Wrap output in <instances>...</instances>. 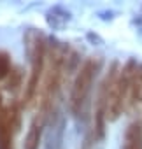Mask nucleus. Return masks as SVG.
Instances as JSON below:
<instances>
[{"instance_id": "1", "label": "nucleus", "mask_w": 142, "mask_h": 149, "mask_svg": "<svg viewBox=\"0 0 142 149\" xmlns=\"http://www.w3.org/2000/svg\"><path fill=\"white\" fill-rule=\"evenodd\" d=\"M25 47L26 54L30 58V76L25 84V93H23V105L30 107L39 95V86L46 72V63H47V39L44 37L42 32L39 30H26L25 33Z\"/></svg>"}, {"instance_id": "2", "label": "nucleus", "mask_w": 142, "mask_h": 149, "mask_svg": "<svg viewBox=\"0 0 142 149\" xmlns=\"http://www.w3.org/2000/svg\"><path fill=\"white\" fill-rule=\"evenodd\" d=\"M100 67H102L100 56H90L77 68L76 79L72 83V88H70V98H68L70 100L68 105H70V111H72L74 116H79L84 111L90 93H91V88H93V81L97 77V74L100 72Z\"/></svg>"}, {"instance_id": "3", "label": "nucleus", "mask_w": 142, "mask_h": 149, "mask_svg": "<svg viewBox=\"0 0 142 149\" xmlns=\"http://www.w3.org/2000/svg\"><path fill=\"white\" fill-rule=\"evenodd\" d=\"M139 63L135 58H130L119 70L118 77L114 81V86L111 90L109 104H107V121H118L121 114L126 111V102H128V93L132 86V79L135 76Z\"/></svg>"}, {"instance_id": "4", "label": "nucleus", "mask_w": 142, "mask_h": 149, "mask_svg": "<svg viewBox=\"0 0 142 149\" xmlns=\"http://www.w3.org/2000/svg\"><path fill=\"white\" fill-rule=\"evenodd\" d=\"M119 61H112L109 65V70L105 72V76L98 86V93H97V100H95V126H93V139L95 140H102L105 135V121H107V104H109V97H111V90L114 86V81L119 74Z\"/></svg>"}, {"instance_id": "5", "label": "nucleus", "mask_w": 142, "mask_h": 149, "mask_svg": "<svg viewBox=\"0 0 142 149\" xmlns=\"http://www.w3.org/2000/svg\"><path fill=\"white\" fill-rule=\"evenodd\" d=\"M21 126V107L18 102H13L6 107L0 119V149H14V135Z\"/></svg>"}, {"instance_id": "6", "label": "nucleus", "mask_w": 142, "mask_h": 149, "mask_svg": "<svg viewBox=\"0 0 142 149\" xmlns=\"http://www.w3.org/2000/svg\"><path fill=\"white\" fill-rule=\"evenodd\" d=\"M46 119H47V116H44L40 112L35 114V118L32 119V123L28 126V132H26V137H25V142H23V149H39L40 147Z\"/></svg>"}, {"instance_id": "7", "label": "nucleus", "mask_w": 142, "mask_h": 149, "mask_svg": "<svg viewBox=\"0 0 142 149\" xmlns=\"http://www.w3.org/2000/svg\"><path fill=\"white\" fill-rule=\"evenodd\" d=\"M142 104V63H139L135 76L132 79L130 93H128V102H126V111L133 112L139 105Z\"/></svg>"}, {"instance_id": "8", "label": "nucleus", "mask_w": 142, "mask_h": 149, "mask_svg": "<svg viewBox=\"0 0 142 149\" xmlns=\"http://www.w3.org/2000/svg\"><path fill=\"white\" fill-rule=\"evenodd\" d=\"M121 149H142V121H132L123 135V147Z\"/></svg>"}, {"instance_id": "9", "label": "nucleus", "mask_w": 142, "mask_h": 149, "mask_svg": "<svg viewBox=\"0 0 142 149\" xmlns=\"http://www.w3.org/2000/svg\"><path fill=\"white\" fill-rule=\"evenodd\" d=\"M46 21H47V25H49L51 28L60 30V28H63V26L70 21V13L65 11V9L60 7V6L51 7V9L46 13Z\"/></svg>"}, {"instance_id": "10", "label": "nucleus", "mask_w": 142, "mask_h": 149, "mask_svg": "<svg viewBox=\"0 0 142 149\" xmlns=\"http://www.w3.org/2000/svg\"><path fill=\"white\" fill-rule=\"evenodd\" d=\"M23 84V70L21 67H13L11 74H9V77H7V83H6V88L7 91H18Z\"/></svg>"}, {"instance_id": "11", "label": "nucleus", "mask_w": 142, "mask_h": 149, "mask_svg": "<svg viewBox=\"0 0 142 149\" xmlns=\"http://www.w3.org/2000/svg\"><path fill=\"white\" fill-rule=\"evenodd\" d=\"M13 70V61L11 54L4 49H0V81H6L9 77V74Z\"/></svg>"}, {"instance_id": "12", "label": "nucleus", "mask_w": 142, "mask_h": 149, "mask_svg": "<svg viewBox=\"0 0 142 149\" xmlns=\"http://www.w3.org/2000/svg\"><path fill=\"white\" fill-rule=\"evenodd\" d=\"M4 111H6V107L2 104V93H0V119H2V116H4Z\"/></svg>"}]
</instances>
